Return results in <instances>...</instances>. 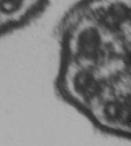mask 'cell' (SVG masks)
Instances as JSON below:
<instances>
[{
  "label": "cell",
  "instance_id": "6da1fadb",
  "mask_svg": "<svg viewBox=\"0 0 131 146\" xmlns=\"http://www.w3.org/2000/svg\"><path fill=\"white\" fill-rule=\"evenodd\" d=\"M96 36L93 30L85 29L78 37L77 50L85 58H91L95 53L97 45Z\"/></svg>",
  "mask_w": 131,
  "mask_h": 146
},
{
  "label": "cell",
  "instance_id": "7a4b0ae2",
  "mask_svg": "<svg viewBox=\"0 0 131 146\" xmlns=\"http://www.w3.org/2000/svg\"><path fill=\"white\" fill-rule=\"evenodd\" d=\"M24 0H0V12L11 15L21 9Z\"/></svg>",
  "mask_w": 131,
  "mask_h": 146
}]
</instances>
